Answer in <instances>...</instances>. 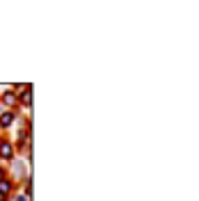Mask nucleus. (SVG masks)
<instances>
[{
    "instance_id": "f257e3e1",
    "label": "nucleus",
    "mask_w": 199,
    "mask_h": 201,
    "mask_svg": "<svg viewBox=\"0 0 199 201\" xmlns=\"http://www.w3.org/2000/svg\"><path fill=\"white\" fill-rule=\"evenodd\" d=\"M11 121H14V114H9V112H7V114H2V117H0V126H2V128H7Z\"/></svg>"
},
{
    "instance_id": "f03ea898",
    "label": "nucleus",
    "mask_w": 199,
    "mask_h": 201,
    "mask_svg": "<svg viewBox=\"0 0 199 201\" xmlns=\"http://www.w3.org/2000/svg\"><path fill=\"white\" fill-rule=\"evenodd\" d=\"M0 156L9 158V156H11V146H9V144H5V142H2V144H0Z\"/></svg>"
},
{
    "instance_id": "7ed1b4c3",
    "label": "nucleus",
    "mask_w": 199,
    "mask_h": 201,
    "mask_svg": "<svg viewBox=\"0 0 199 201\" xmlns=\"http://www.w3.org/2000/svg\"><path fill=\"white\" fill-rule=\"evenodd\" d=\"M5 103L14 105V103H16V96H14V94H5Z\"/></svg>"
},
{
    "instance_id": "20e7f679",
    "label": "nucleus",
    "mask_w": 199,
    "mask_h": 201,
    "mask_svg": "<svg viewBox=\"0 0 199 201\" xmlns=\"http://www.w3.org/2000/svg\"><path fill=\"white\" fill-rule=\"evenodd\" d=\"M9 183H0V194H5V192H9Z\"/></svg>"
},
{
    "instance_id": "39448f33",
    "label": "nucleus",
    "mask_w": 199,
    "mask_h": 201,
    "mask_svg": "<svg viewBox=\"0 0 199 201\" xmlns=\"http://www.w3.org/2000/svg\"><path fill=\"white\" fill-rule=\"evenodd\" d=\"M21 101H23L25 105H30V92H25V94H23V96H21Z\"/></svg>"
},
{
    "instance_id": "423d86ee",
    "label": "nucleus",
    "mask_w": 199,
    "mask_h": 201,
    "mask_svg": "<svg viewBox=\"0 0 199 201\" xmlns=\"http://www.w3.org/2000/svg\"><path fill=\"white\" fill-rule=\"evenodd\" d=\"M19 201H28V199H25V197H19Z\"/></svg>"
},
{
    "instance_id": "0eeeda50",
    "label": "nucleus",
    "mask_w": 199,
    "mask_h": 201,
    "mask_svg": "<svg viewBox=\"0 0 199 201\" xmlns=\"http://www.w3.org/2000/svg\"><path fill=\"white\" fill-rule=\"evenodd\" d=\"M0 201H5V194H0Z\"/></svg>"
},
{
    "instance_id": "6e6552de",
    "label": "nucleus",
    "mask_w": 199,
    "mask_h": 201,
    "mask_svg": "<svg viewBox=\"0 0 199 201\" xmlns=\"http://www.w3.org/2000/svg\"><path fill=\"white\" fill-rule=\"evenodd\" d=\"M0 178H2V171H0Z\"/></svg>"
}]
</instances>
